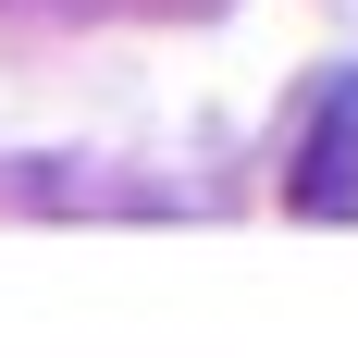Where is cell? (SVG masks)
<instances>
[{"instance_id":"obj_1","label":"cell","mask_w":358,"mask_h":358,"mask_svg":"<svg viewBox=\"0 0 358 358\" xmlns=\"http://www.w3.org/2000/svg\"><path fill=\"white\" fill-rule=\"evenodd\" d=\"M285 198L309 222H358V87H334L322 111H309V136H296V173Z\"/></svg>"}]
</instances>
